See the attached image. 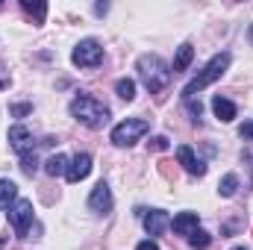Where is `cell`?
Returning a JSON list of instances; mask_svg holds the SVG:
<instances>
[{
    "instance_id": "obj_6",
    "label": "cell",
    "mask_w": 253,
    "mask_h": 250,
    "mask_svg": "<svg viewBox=\"0 0 253 250\" xmlns=\"http://www.w3.org/2000/svg\"><path fill=\"white\" fill-rule=\"evenodd\" d=\"M71 59H74V65H80V68H94V65L103 62V47H100V42H94V39H83V42L74 47Z\"/></svg>"
},
{
    "instance_id": "obj_15",
    "label": "cell",
    "mask_w": 253,
    "mask_h": 250,
    "mask_svg": "<svg viewBox=\"0 0 253 250\" xmlns=\"http://www.w3.org/2000/svg\"><path fill=\"white\" fill-rule=\"evenodd\" d=\"M194 59V47H191V42H183L180 47H177V56H174V74L177 71H186Z\"/></svg>"
},
{
    "instance_id": "obj_27",
    "label": "cell",
    "mask_w": 253,
    "mask_h": 250,
    "mask_svg": "<svg viewBox=\"0 0 253 250\" xmlns=\"http://www.w3.org/2000/svg\"><path fill=\"white\" fill-rule=\"evenodd\" d=\"M135 250H159V245H156L153 239H147V242H138V248Z\"/></svg>"
},
{
    "instance_id": "obj_14",
    "label": "cell",
    "mask_w": 253,
    "mask_h": 250,
    "mask_svg": "<svg viewBox=\"0 0 253 250\" xmlns=\"http://www.w3.org/2000/svg\"><path fill=\"white\" fill-rule=\"evenodd\" d=\"M44 174H47V177H62V174H68V156L53 153V156L44 162Z\"/></svg>"
},
{
    "instance_id": "obj_18",
    "label": "cell",
    "mask_w": 253,
    "mask_h": 250,
    "mask_svg": "<svg viewBox=\"0 0 253 250\" xmlns=\"http://www.w3.org/2000/svg\"><path fill=\"white\" fill-rule=\"evenodd\" d=\"M21 9H24L30 18H36V24H42V21H44V15H47V6H44V3H30V0H21Z\"/></svg>"
},
{
    "instance_id": "obj_19",
    "label": "cell",
    "mask_w": 253,
    "mask_h": 250,
    "mask_svg": "<svg viewBox=\"0 0 253 250\" xmlns=\"http://www.w3.org/2000/svg\"><path fill=\"white\" fill-rule=\"evenodd\" d=\"M115 91H118V97H121V100L129 103V100L135 97V83H132V80H126V77H121V80L115 83Z\"/></svg>"
},
{
    "instance_id": "obj_26",
    "label": "cell",
    "mask_w": 253,
    "mask_h": 250,
    "mask_svg": "<svg viewBox=\"0 0 253 250\" xmlns=\"http://www.w3.org/2000/svg\"><path fill=\"white\" fill-rule=\"evenodd\" d=\"M239 135H242V138H253V124H251V121L239 126Z\"/></svg>"
},
{
    "instance_id": "obj_4",
    "label": "cell",
    "mask_w": 253,
    "mask_h": 250,
    "mask_svg": "<svg viewBox=\"0 0 253 250\" xmlns=\"http://www.w3.org/2000/svg\"><path fill=\"white\" fill-rule=\"evenodd\" d=\"M147 129H150V124H147L144 118H126V121H121V124L112 126V144H118V147H129V144H135Z\"/></svg>"
},
{
    "instance_id": "obj_24",
    "label": "cell",
    "mask_w": 253,
    "mask_h": 250,
    "mask_svg": "<svg viewBox=\"0 0 253 250\" xmlns=\"http://www.w3.org/2000/svg\"><path fill=\"white\" fill-rule=\"evenodd\" d=\"M30 109H33V106H30V103H15V106H9V112H12V115H15V118H21V115H27V112H30Z\"/></svg>"
},
{
    "instance_id": "obj_5",
    "label": "cell",
    "mask_w": 253,
    "mask_h": 250,
    "mask_svg": "<svg viewBox=\"0 0 253 250\" xmlns=\"http://www.w3.org/2000/svg\"><path fill=\"white\" fill-rule=\"evenodd\" d=\"M9 224H12V230H15L18 239H27L30 224H33V203L30 200H15L9 206Z\"/></svg>"
},
{
    "instance_id": "obj_9",
    "label": "cell",
    "mask_w": 253,
    "mask_h": 250,
    "mask_svg": "<svg viewBox=\"0 0 253 250\" xmlns=\"http://www.w3.org/2000/svg\"><path fill=\"white\" fill-rule=\"evenodd\" d=\"M9 144H12V150H18L21 156H24V153H33V132L24 124H15L9 129Z\"/></svg>"
},
{
    "instance_id": "obj_25",
    "label": "cell",
    "mask_w": 253,
    "mask_h": 250,
    "mask_svg": "<svg viewBox=\"0 0 253 250\" xmlns=\"http://www.w3.org/2000/svg\"><path fill=\"white\" fill-rule=\"evenodd\" d=\"M9 83H12V77H9V71L0 65V88H9Z\"/></svg>"
},
{
    "instance_id": "obj_21",
    "label": "cell",
    "mask_w": 253,
    "mask_h": 250,
    "mask_svg": "<svg viewBox=\"0 0 253 250\" xmlns=\"http://www.w3.org/2000/svg\"><path fill=\"white\" fill-rule=\"evenodd\" d=\"M21 171H24L27 177H33V174L39 171V159H36V153H24V156H21Z\"/></svg>"
},
{
    "instance_id": "obj_7",
    "label": "cell",
    "mask_w": 253,
    "mask_h": 250,
    "mask_svg": "<svg viewBox=\"0 0 253 250\" xmlns=\"http://www.w3.org/2000/svg\"><path fill=\"white\" fill-rule=\"evenodd\" d=\"M88 209H91V212H100V215H106V212L112 209V188L106 186L103 180L91 188V194H88Z\"/></svg>"
},
{
    "instance_id": "obj_28",
    "label": "cell",
    "mask_w": 253,
    "mask_h": 250,
    "mask_svg": "<svg viewBox=\"0 0 253 250\" xmlns=\"http://www.w3.org/2000/svg\"><path fill=\"white\" fill-rule=\"evenodd\" d=\"M106 9H109L106 3H97V6H94V12H97V15H106Z\"/></svg>"
},
{
    "instance_id": "obj_17",
    "label": "cell",
    "mask_w": 253,
    "mask_h": 250,
    "mask_svg": "<svg viewBox=\"0 0 253 250\" xmlns=\"http://www.w3.org/2000/svg\"><path fill=\"white\" fill-rule=\"evenodd\" d=\"M236 191H239V177L236 174H224L221 183H218V194L221 197H233Z\"/></svg>"
},
{
    "instance_id": "obj_23",
    "label": "cell",
    "mask_w": 253,
    "mask_h": 250,
    "mask_svg": "<svg viewBox=\"0 0 253 250\" xmlns=\"http://www.w3.org/2000/svg\"><path fill=\"white\" fill-rule=\"evenodd\" d=\"M186 109H189V115H191V118H200V112H203L200 100H186Z\"/></svg>"
},
{
    "instance_id": "obj_30",
    "label": "cell",
    "mask_w": 253,
    "mask_h": 250,
    "mask_svg": "<svg viewBox=\"0 0 253 250\" xmlns=\"http://www.w3.org/2000/svg\"><path fill=\"white\" fill-rule=\"evenodd\" d=\"M251 162H253V159H251ZM251 171H253V165H251ZM251 183H253V174H251Z\"/></svg>"
},
{
    "instance_id": "obj_31",
    "label": "cell",
    "mask_w": 253,
    "mask_h": 250,
    "mask_svg": "<svg viewBox=\"0 0 253 250\" xmlns=\"http://www.w3.org/2000/svg\"><path fill=\"white\" fill-rule=\"evenodd\" d=\"M233 250H248V248H233Z\"/></svg>"
},
{
    "instance_id": "obj_1",
    "label": "cell",
    "mask_w": 253,
    "mask_h": 250,
    "mask_svg": "<svg viewBox=\"0 0 253 250\" xmlns=\"http://www.w3.org/2000/svg\"><path fill=\"white\" fill-rule=\"evenodd\" d=\"M135 68H138V80L144 83V88L150 94H159L171 83V71H168V65L162 62L159 53H141Z\"/></svg>"
},
{
    "instance_id": "obj_16",
    "label": "cell",
    "mask_w": 253,
    "mask_h": 250,
    "mask_svg": "<svg viewBox=\"0 0 253 250\" xmlns=\"http://www.w3.org/2000/svg\"><path fill=\"white\" fill-rule=\"evenodd\" d=\"M18 200V186L12 180H0V209H9Z\"/></svg>"
},
{
    "instance_id": "obj_11",
    "label": "cell",
    "mask_w": 253,
    "mask_h": 250,
    "mask_svg": "<svg viewBox=\"0 0 253 250\" xmlns=\"http://www.w3.org/2000/svg\"><path fill=\"white\" fill-rule=\"evenodd\" d=\"M168 227H171V218H168L165 209H150V212L144 215V230H147L150 236H162Z\"/></svg>"
},
{
    "instance_id": "obj_10",
    "label": "cell",
    "mask_w": 253,
    "mask_h": 250,
    "mask_svg": "<svg viewBox=\"0 0 253 250\" xmlns=\"http://www.w3.org/2000/svg\"><path fill=\"white\" fill-rule=\"evenodd\" d=\"M177 159H180V165L189 171L191 177H203V174H206V165L194 156V150H191L189 144H180V147H177Z\"/></svg>"
},
{
    "instance_id": "obj_13",
    "label": "cell",
    "mask_w": 253,
    "mask_h": 250,
    "mask_svg": "<svg viewBox=\"0 0 253 250\" xmlns=\"http://www.w3.org/2000/svg\"><path fill=\"white\" fill-rule=\"evenodd\" d=\"M212 112H215V118H218V121H224V124H230V121L236 118V103L218 94V97H212Z\"/></svg>"
},
{
    "instance_id": "obj_22",
    "label": "cell",
    "mask_w": 253,
    "mask_h": 250,
    "mask_svg": "<svg viewBox=\"0 0 253 250\" xmlns=\"http://www.w3.org/2000/svg\"><path fill=\"white\" fill-rule=\"evenodd\" d=\"M147 144H150V150H168V138H165V135H156V138H150Z\"/></svg>"
},
{
    "instance_id": "obj_2",
    "label": "cell",
    "mask_w": 253,
    "mask_h": 250,
    "mask_svg": "<svg viewBox=\"0 0 253 250\" xmlns=\"http://www.w3.org/2000/svg\"><path fill=\"white\" fill-rule=\"evenodd\" d=\"M68 109H71V118H77L80 124L88 126V129H97V126H103L109 121V106L100 103L91 94H77Z\"/></svg>"
},
{
    "instance_id": "obj_12",
    "label": "cell",
    "mask_w": 253,
    "mask_h": 250,
    "mask_svg": "<svg viewBox=\"0 0 253 250\" xmlns=\"http://www.w3.org/2000/svg\"><path fill=\"white\" fill-rule=\"evenodd\" d=\"M197 224H200L197 212H180V215H174V221H171V227H174L177 236H191V233L197 230Z\"/></svg>"
},
{
    "instance_id": "obj_8",
    "label": "cell",
    "mask_w": 253,
    "mask_h": 250,
    "mask_svg": "<svg viewBox=\"0 0 253 250\" xmlns=\"http://www.w3.org/2000/svg\"><path fill=\"white\" fill-rule=\"evenodd\" d=\"M88 174H91V156H88V153H77V156L68 162L65 180H68V183H80V180H85Z\"/></svg>"
},
{
    "instance_id": "obj_29",
    "label": "cell",
    "mask_w": 253,
    "mask_h": 250,
    "mask_svg": "<svg viewBox=\"0 0 253 250\" xmlns=\"http://www.w3.org/2000/svg\"><path fill=\"white\" fill-rule=\"evenodd\" d=\"M248 39H251V44H253V24H251V30H248Z\"/></svg>"
},
{
    "instance_id": "obj_3",
    "label": "cell",
    "mask_w": 253,
    "mask_h": 250,
    "mask_svg": "<svg viewBox=\"0 0 253 250\" xmlns=\"http://www.w3.org/2000/svg\"><path fill=\"white\" fill-rule=\"evenodd\" d=\"M227 68H230V53H218V56H212L209 65H206V68L191 80L189 85L183 88V97H186V100H194V94H197V91H203V88H209L215 80H221Z\"/></svg>"
},
{
    "instance_id": "obj_20",
    "label": "cell",
    "mask_w": 253,
    "mask_h": 250,
    "mask_svg": "<svg viewBox=\"0 0 253 250\" xmlns=\"http://www.w3.org/2000/svg\"><path fill=\"white\" fill-rule=\"evenodd\" d=\"M189 245L194 250H206L209 245H212V236H209L206 230H194V233L189 236Z\"/></svg>"
}]
</instances>
